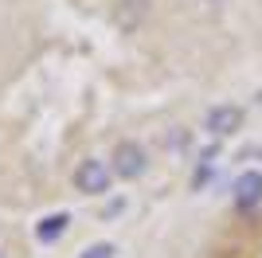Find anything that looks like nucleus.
I'll use <instances>...</instances> for the list:
<instances>
[{"instance_id": "nucleus-2", "label": "nucleus", "mask_w": 262, "mask_h": 258, "mask_svg": "<svg viewBox=\"0 0 262 258\" xmlns=\"http://www.w3.org/2000/svg\"><path fill=\"white\" fill-rule=\"evenodd\" d=\"M114 172L125 176V180H137L145 172V149L133 145V141H121L118 149H114Z\"/></svg>"}, {"instance_id": "nucleus-6", "label": "nucleus", "mask_w": 262, "mask_h": 258, "mask_svg": "<svg viewBox=\"0 0 262 258\" xmlns=\"http://www.w3.org/2000/svg\"><path fill=\"white\" fill-rule=\"evenodd\" d=\"M67 223H71V219H67V211L47 215V219H39V227H35V239H39V243H55V239L67 231Z\"/></svg>"}, {"instance_id": "nucleus-8", "label": "nucleus", "mask_w": 262, "mask_h": 258, "mask_svg": "<svg viewBox=\"0 0 262 258\" xmlns=\"http://www.w3.org/2000/svg\"><path fill=\"white\" fill-rule=\"evenodd\" d=\"M254 106H258V110H262V90H258V94H254Z\"/></svg>"}, {"instance_id": "nucleus-7", "label": "nucleus", "mask_w": 262, "mask_h": 258, "mask_svg": "<svg viewBox=\"0 0 262 258\" xmlns=\"http://www.w3.org/2000/svg\"><path fill=\"white\" fill-rule=\"evenodd\" d=\"M78 258H114V247H110V243H94V247H86Z\"/></svg>"}, {"instance_id": "nucleus-3", "label": "nucleus", "mask_w": 262, "mask_h": 258, "mask_svg": "<svg viewBox=\"0 0 262 258\" xmlns=\"http://www.w3.org/2000/svg\"><path fill=\"white\" fill-rule=\"evenodd\" d=\"M262 204V172H243L235 180V207L239 211H254Z\"/></svg>"}, {"instance_id": "nucleus-5", "label": "nucleus", "mask_w": 262, "mask_h": 258, "mask_svg": "<svg viewBox=\"0 0 262 258\" xmlns=\"http://www.w3.org/2000/svg\"><path fill=\"white\" fill-rule=\"evenodd\" d=\"M114 20H118V28H137V24L145 20V0H118V8H114Z\"/></svg>"}, {"instance_id": "nucleus-1", "label": "nucleus", "mask_w": 262, "mask_h": 258, "mask_svg": "<svg viewBox=\"0 0 262 258\" xmlns=\"http://www.w3.org/2000/svg\"><path fill=\"white\" fill-rule=\"evenodd\" d=\"M110 176H114V172H110L102 161H82L75 168V184H78V192H86V196L110 192Z\"/></svg>"}, {"instance_id": "nucleus-4", "label": "nucleus", "mask_w": 262, "mask_h": 258, "mask_svg": "<svg viewBox=\"0 0 262 258\" xmlns=\"http://www.w3.org/2000/svg\"><path fill=\"white\" fill-rule=\"evenodd\" d=\"M239 125H243V110L239 106H215L208 114V133H215V137H231Z\"/></svg>"}]
</instances>
